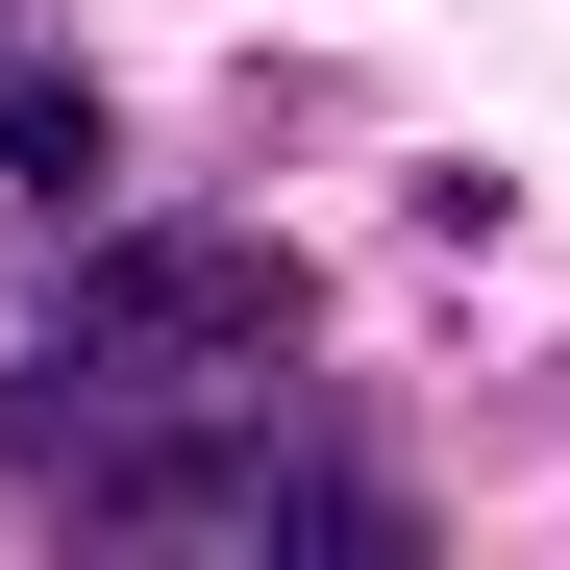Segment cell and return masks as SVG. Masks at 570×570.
Returning <instances> with one entry per match:
<instances>
[{
	"instance_id": "1",
	"label": "cell",
	"mask_w": 570,
	"mask_h": 570,
	"mask_svg": "<svg viewBox=\"0 0 570 570\" xmlns=\"http://www.w3.org/2000/svg\"><path fill=\"white\" fill-rule=\"evenodd\" d=\"M248 347H298V248H273V224H75V298H50V372H75V397L248 372Z\"/></svg>"
},
{
	"instance_id": "3",
	"label": "cell",
	"mask_w": 570,
	"mask_h": 570,
	"mask_svg": "<svg viewBox=\"0 0 570 570\" xmlns=\"http://www.w3.org/2000/svg\"><path fill=\"white\" fill-rule=\"evenodd\" d=\"M0 26H26V0H0Z\"/></svg>"
},
{
	"instance_id": "2",
	"label": "cell",
	"mask_w": 570,
	"mask_h": 570,
	"mask_svg": "<svg viewBox=\"0 0 570 570\" xmlns=\"http://www.w3.org/2000/svg\"><path fill=\"white\" fill-rule=\"evenodd\" d=\"M100 174H125V125H100V75L0 50V224H100Z\"/></svg>"
}]
</instances>
